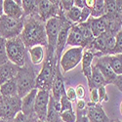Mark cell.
<instances>
[{
    "instance_id": "7a4b0ae2",
    "label": "cell",
    "mask_w": 122,
    "mask_h": 122,
    "mask_svg": "<svg viewBox=\"0 0 122 122\" xmlns=\"http://www.w3.org/2000/svg\"><path fill=\"white\" fill-rule=\"evenodd\" d=\"M58 63L59 62L56 57V53L47 50L41 70L35 79V89L51 92Z\"/></svg>"
},
{
    "instance_id": "681fc988",
    "label": "cell",
    "mask_w": 122,
    "mask_h": 122,
    "mask_svg": "<svg viewBox=\"0 0 122 122\" xmlns=\"http://www.w3.org/2000/svg\"><path fill=\"white\" fill-rule=\"evenodd\" d=\"M35 122H46V121H42V120H39V119H36Z\"/></svg>"
},
{
    "instance_id": "4dcf8cb0",
    "label": "cell",
    "mask_w": 122,
    "mask_h": 122,
    "mask_svg": "<svg viewBox=\"0 0 122 122\" xmlns=\"http://www.w3.org/2000/svg\"><path fill=\"white\" fill-rule=\"evenodd\" d=\"M9 62L6 51V39L0 37V66Z\"/></svg>"
},
{
    "instance_id": "816d5d0a",
    "label": "cell",
    "mask_w": 122,
    "mask_h": 122,
    "mask_svg": "<svg viewBox=\"0 0 122 122\" xmlns=\"http://www.w3.org/2000/svg\"><path fill=\"white\" fill-rule=\"evenodd\" d=\"M56 122H63V121H62V120H61V119H60V120H58V121H56Z\"/></svg>"
},
{
    "instance_id": "8fae6325",
    "label": "cell",
    "mask_w": 122,
    "mask_h": 122,
    "mask_svg": "<svg viewBox=\"0 0 122 122\" xmlns=\"http://www.w3.org/2000/svg\"><path fill=\"white\" fill-rule=\"evenodd\" d=\"M50 96H51L50 91H44V90L37 91L35 104H34V114L36 118L39 120L46 121Z\"/></svg>"
},
{
    "instance_id": "d4e9b609",
    "label": "cell",
    "mask_w": 122,
    "mask_h": 122,
    "mask_svg": "<svg viewBox=\"0 0 122 122\" xmlns=\"http://www.w3.org/2000/svg\"><path fill=\"white\" fill-rule=\"evenodd\" d=\"M39 0H22L25 17H39Z\"/></svg>"
},
{
    "instance_id": "74e56055",
    "label": "cell",
    "mask_w": 122,
    "mask_h": 122,
    "mask_svg": "<svg viewBox=\"0 0 122 122\" xmlns=\"http://www.w3.org/2000/svg\"><path fill=\"white\" fill-rule=\"evenodd\" d=\"M74 89H75V93H76V98L78 100H84L85 95H86V90H85L84 85L78 84Z\"/></svg>"
},
{
    "instance_id": "11a10c76",
    "label": "cell",
    "mask_w": 122,
    "mask_h": 122,
    "mask_svg": "<svg viewBox=\"0 0 122 122\" xmlns=\"http://www.w3.org/2000/svg\"><path fill=\"white\" fill-rule=\"evenodd\" d=\"M0 97H1V95H0Z\"/></svg>"
},
{
    "instance_id": "f907efd6",
    "label": "cell",
    "mask_w": 122,
    "mask_h": 122,
    "mask_svg": "<svg viewBox=\"0 0 122 122\" xmlns=\"http://www.w3.org/2000/svg\"><path fill=\"white\" fill-rule=\"evenodd\" d=\"M113 122H122V121H120V120H118V119H114Z\"/></svg>"
},
{
    "instance_id": "f6af8a7d",
    "label": "cell",
    "mask_w": 122,
    "mask_h": 122,
    "mask_svg": "<svg viewBox=\"0 0 122 122\" xmlns=\"http://www.w3.org/2000/svg\"><path fill=\"white\" fill-rule=\"evenodd\" d=\"M73 6L77 7L79 9H83L86 7L85 5V0H73Z\"/></svg>"
},
{
    "instance_id": "d6a6232c",
    "label": "cell",
    "mask_w": 122,
    "mask_h": 122,
    "mask_svg": "<svg viewBox=\"0 0 122 122\" xmlns=\"http://www.w3.org/2000/svg\"><path fill=\"white\" fill-rule=\"evenodd\" d=\"M122 54V29L115 35V45L111 52V55Z\"/></svg>"
},
{
    "instance_id": "f5cc1de1",
    "label": "cell",
    "mask_w": 122,
    "mask_h": 122,
    "mask_svg": "<svg viewBox=\"0 0 122 122\" xmlns=\"http://www.w3.org/2000/svg\"><path fill=\"white\" fill-rule=\"evenodd\" d=\"M0 122H4V120H2V119H0Z\"/></svg>"
},
{
    "instance_id": "9c48e42d",
    "label": "cell",
    "mask_w": 122,
    "mask_h": 122,
    "mask_svg": "<svg viewBox=\"0 0 122 122\" xmlns=\"http://www.w3.org/2000/svg\"><path fill=\"white\" fill-rule=\"evenodd\" d=\"M65 16V13H62L59 17L50 19L45 24L46 35H47V50L52 52L56 51L57 39L60 32L61 24H62V18Z\"/></svg>"
},
{
    "instance_id": "ac0fdd59",
    "label": "cell",
    "mask_w": 122,
    "mask_h": 122,
    "mask_svg": "<svg viewBox=\"0 0 122 122\" xmlns=\"http://www.w3.org/2000/svg\"><path fill=\"white\" fill-rule=\"evenodd\" d=\"M66 45L70 47H81L84 49V39L78 25H73L69 29Z\"/></svg>"
},
{
    "instance_id": "ba28073f",
    "label": "cell",
    "mask_w": 122,
    "mask_h": 122,
    "mask_svg": "<svg viewBox=\"0 0 122 122\" xmlns=\"http://www.w3.org/2000/svg\"><path fill=\"white\" fill-rule=\"evenodd\" d=\"M84 49L81 47H70L65 53H63L60 59V66L63 73H66L75 68L82 60Z\"/></svg>"
},
{
    "instance_id": "9a60e30c",
    "label": "cell",
    "mask_w": 122,
    "mask_h": 122,
    "mask_svg": "<svg viewBox=\"0 0 122 122\" xmlns=\"http://www.w3.org/2000/svg\"><path fill=\"white\" fill-rule=\"evenodd\" d=\"M94 66L100 70L101 73L103 74V76H104V78L107 81V84H113V82L115 81L117 75L113 72V70L111 69V67L109 66L107 56L96 58Z\"/></svg>"
},
{
    "instance_id": "db71d44e",
    "label": "cell",
    "mask_w": 122,
    "mask_h": 122,
    "mask_svg": "<svg viewBox=\"0 0 122 122\" xmlns=\"http://www.w3.org/2000/svg\"><path fill=\"white\" fill-rule=\"evenodd\" d=\"M4 122H7V121H4Z\"/></svg>"
},
{
    "instance_id": "7bdbcfd3",
    "label": "cell",
    "mask_w": 122,
    "mask_h": 122,
    "mask_svg": "<svg viewBox=\"0 0 122 122\" xmlns=\"http://www.w3.org/2000/svg\"><path fill=\"white\" fill-rule=\"evenodd\" d=\"M113 85H115L117 87V89L122 93V75H118L115 79V81L113 82Z\"/></svg>"
},
{
    "instance_id": "7dc6e473",
    "label": "cell",
    "mask_w": 122,
    "mask_h": 122,
    "mask_svg": "<svg viewBox=\"0 0 122 122\" xmlns=\"http://www.w3.org/2000/svg\"><path fill=\"white\" fill-rule=\"evenodd\" d=\"M4 15V12H3V1L0 0V18Z\"/></svg>"
},
{
    "instance_id": "8992f818",
    "label": "cell",
    "mask_w": 122,
    "mask_h": 122,
    "mask_svg": "<svg viewBox=\"0 0 122 122\" xmlns=\"http://www.w3.org/2000/svg\"><path fill=\"white\" fill-rule=\"evenodd\" d=\"M24 22L25 18L13 19L3 15L0 18V37L9 40L20 36L24 28Z\"/></svg>"
},
{
    "instance_id": "8d00e7d4",
    "label": "cell",
    "mask_w": 122,
    "mask_h": 122,
    "mask_svg": "<svg viewBox=\"0 0 122 122\" xmlns=\"http://www.w3.org/2000/svg\"><path fill=\"white\" fill-rule=\"evenodd\" d=\"M76 120L75 122H89L87 118V110L86 108L83 110H76Z\"/></svg>"
},
{
    "instance_id": "d6986e66",
    "label": "cell",
    "mask_w": 122,
    "mask_h": 122,
    "mask_svg": "<svg viewBox=\"0 0 122 122\" xmlns=\"http://www.w3.org/2000/svg\"><path fill=\"white\" fill-rule=\"evenodd\" d=\"M19 66L9 61L8 63L0 66V85L16 77Z\"/></svg>"
},
{
    "instance_id": "5bb4252c",
    "label": "cell",
    "mask_w": 122,
    "mask_h": 122,
    "mask_svg": "<svg viewBox=\"0 0 122 122\" xmlns=\"http://www.w3.org/2000/svg\"><path fill=\"white\" fill-rule=\"evenodd\" d=\"M51 96H52L56 101L60 102L61 98L66 95V88H65V78L61 69L60 64L58 63L56 67V74L53 80L52 88H51Z\"/></svg>"
},
{
    "instance_id": "7402d4cb",
    "label": "cell",
    "mask_w": 122,
    "mask_h": 122,
    "mask_svg": "<svg viewBox=\"0 0 122 122\" xmlns=\"http://www.w3.org/2000/svg\"><path fill=\"white\" fill-rule=\"evenodd\" d=\"M60 113H61V105L60 102L56 101L52 96H50L48 111H47V117L46 122H56L60 120Z\"/></svg>"
},
{
    "instance_id": "4fadbf2b",
    "label": "cell",
    "mask_w": 122,
    "mask_h": 122,
    "mask_svg": "<svg viewBox=\"0 0 122 122\" xmlns=\"http://www.w3.org/2000/svg\"><path fill=\"white\" fill-rule=\"evenodd\" d=\"M87 118L89 122H113L114 119L109 118L102 106V104L87 103Z\"/></svg>"
},
{
    "instance_id": "30bf717a",
    "label": "cell",
    "mask_w": 122,
    "mask_h": 122,
    "mask_svg": "<svg viewBox=\"0 0 122 122\" xmlns=\"http://www.w3.org/2000/svg\"><path fill=\"white\" fill-rule=\"evenodd\" d=\"M39 18L46 23L48 20L59 17L64 11L61 8L59 0H39Z\"/></svg>"
},
{
    "instance_id": "4316f807",
    "label": "cell",
    "mask_w": 122,
    "mask_h": 122,
    "mask_svg": "<svg viewBox=\"0 0 122 122\" xmlns=\"http://www.w3.org/2000/svg\"><path fill=\"white\" fill-rule=\"evenodd\" d=\"M107 59L109 66L113 72L118 76L122 75V54L118 55H107Z\"/></svg>"
},
{
    "instance_id": "ee69618b",
    "label": "cell",
    "mask_w": 122,
    "mask_h": 122,
    "mask_svg": "<svg viewBox=\"0 0 122 122\" xmlns=\"http://www.w3.org/2000/svg\"><path fill=\"white\" fill-rule=\"evenodd\" d=\"M86 105H87V103L84 100H78L77 103H76L77 110H83V109H85L86 108Z\"/></svg>"
},
{
    "instance_id": "603a6c76",
    "label": "cell",
    "mask_w": 122,
    "mask_h": 122,
    "mask_svg": "<svg viewBox=\"0 0 122 122\" xmlns=\"http://www.w3.org/2000/svg\"><path fill=\"white\" fill-rule=\"evenodd\" d=\"M27 53L29 54V61L30 63L34 66L41 65L44 62L45 59V51L44 47L41 45H36L27 50Z\"/></svg>"
},
{
    "instance_id": "484cf974",
    "label": "cell",
    "mask_w": 122,
    "mask_h": 122,
    "mask_svg": "<svg viewBox=\"0 0 122 122\" xmlns=\"http://www.w3.org/2000/svg\"><path fill=\"white\" fill-rule=\"evenodd\" d=\"M0 95L2 97H15L18 96L17 80L16 77L7 81V82L0 85Z\"/></svg>"
},
{
    "instance_id": "2e32d148",
    "label": "cell",
    "mask_w": 122,
    "mask_h": 122,
    "mask_svg": "<svg viewBox=\"0 0 122 122\" xmlns=\"http://www.w3.org/2000/svg\"><path fill=\"white\" fill-rule=\"evenodd\" d=\"M4 15L13 19L25 18L22 8V0H4L3 1Z\"/></svg>"
},
{
    "instance_id": "7c38bea8",
    "label": "cell",
    "mask_w": 122,
    "mask_h": 122,
    "mask_svg": "<svg viewBox=\"0 0 122 122\" xmlns=\"http://www.w3.org/2000/svg\"><path fill=\"white\" fill-rule=\"evenodd\" d=\"M72 25H73V24H71L68 20H66V18L65 16L62 18V24H61V28H60V32L58 35L57 44H56V51H55L58 62H60V59L63 55V51L66 45L69 29Z\"/></svg>"
},
{
    "instance_id": "f546056e",
    "label": "cell",
    "mask_w": 122,
    "mask_h": 122,
    "mask_svg": "<svg viewBox=\"0 0 122 122\" xmlns=\"http://www.w3.org/2000/svg\"><path fill=\"white\" fill-rule=\"evenodd\" d=\"M114 17L117 16V7H116V0H105V15Z\"/></svg>"
},
{
    "instance_id": "e0dca14e",
    "label": "cell",
    "mask_w": 122,
    "mask_h": 122,
    "mask_svg": "<svg viewBox=\"0 0 122 122\" xmlns=\"http://www.w3.org/2000/svg\"><path fill=\"white\" fill-rule=\"evenodd\" d=\"M37 89H33L30 91L28 94H26L24 98H22V112L25 115L32 116L34 114V104L35 99L37 95Z\"/></svg>"
},
{
    "instance_id": "52a82bcc",
    "label": "cell",
    "mask_w": 122,
    "mask_h": 122,
    "mask_svg": "<svg viewBox=\"0 0 122 122\" xmlns=\"http://www.w3.org/2000/svg\"><path fill=\"white\" fill-rule=\"evenodd\" d=\"M22 110V99L15 97H0V119L12 122Z\"/></svg>"
},
{
    "instance_id": "277c9868",
    "label": "cell",
    "mask_w": 122,
    "mask_h": 122,
    "mask_svg": "<svg viewBox=\"0 0 122 122\" xmlns=\"http://www.w3.org/2000/svg\"><path fill=\"white\" fill-rule=\"evenodd\" d=\"M6 51L9 61L19 67L24 66L29 61L27 59V49L20 36L6 40Z\"/></svg>"
},
{
    "instance_id": "e575fe53",
    "label": "cell",
    "mask_w": 122,
    "mask_h": 122,
    "mask_svg": "<svg viewBox=\"0 0 122 122\" xmlns=\"http://www.w3.org/2000/svg\"><path fill=\"white\" fill-rule=\"evenodd\" d=\"M60 105H61V112H63V111H66V110H71L73 109L72 107V103L70 102L66 96H63L60 100Z\"/></svg>"
},
{
    "instance_id": "c3c4849f",
    "label": "cell",
    "mask_w": 122,
    "mask_h": 122,
    "mask_svg": "<svg viewBox=\"0 0 122 122\" xmlns=\"http://www.w3.org/2000/svg\"><path fill=\"white\" fill-rule=\"evenodd\" d=\"M119 110H120V113H121V115H122V102H121V104H120V106H119Z\"/></svg>"
},
{
    "instance_id": "6da1fadb",
    "label": "cell",
    "mask_w": 122,
    "mask_h": 122,
    "mask_svg": "<svg viewBox=\"0 0 122 122\" xmlns=\"http://www.w3.org/2000/svg\"><path fill=\"white\" fill-rule=\"evenodd\" d=\"M45 24L39 17H25L24 28L20 37L27 50L36 45L47 47Z\"/></svg>"
},
{
    "instance_id": "cb8c5ba5",
    "label": "cell",
    "mask_w": 122,
    "mask_h": 122,
    "mask_svg": "<svg viewBox=\"0 0 122 122\" xmlns=\"http://www.w3.org/2000/svg\"><path fill=\"white\" fill-rule=\"evenodd\" d=\"M95 57L91 51L84 50L83 55H82V60H81V64H82V72L83 75L86 77L87 81L91 77V73H92V66H93V61Z\"/></svg>"
},
{
    "instance_id": "44dd1931",
    "label": "cell",
    "mask_w": 122,
    "mask_h": 122,
    "mask_svg": "<svg viewBox=\"0 0 122 122\" xmlns=\"http://www.w3.org/2000/svg\"><path fill=\"white\" fill-rule=\"evenodd\" d=\"M87 82H88L89 90L98 89L99 87H102V86L106 87L107 85V81L105 80L103 74L101 73V71L94 65L92 66V73H91V77H90V79L87 81Z\"/></svg>"
},
{
    "instance_id": "83f0119b",
    "label": "cell",
    "mask_w": 122,
    "mask_h": 122,
    "mask_svg": "<svg viewBox=\"0 0 122 122\" xmlns=\"http://www.w3.org/2000/svg\"><path fill=\"white\" fill-rule=\"evenodd\" d=\"M81 11H82V9H79V8L73 6L68 12L65 13V17L66 18V20H68V21L71 24H73V25L80 24Z\"/></svg>"
},
{
    "instance_id": "1f68e13d",
    "label": "cell",
    "mask_w": 122,
    "mask_h": 122,
    "mask_svg": "<svg viewBox=\"0 0 122 122\" xmlns=\"http://www.w3.org/2000/svg\"><path fill=\"white\" fill-rule=\"evenodd\" d=\"M60 118L63 122H75L76 120V113L73 109L66 110L60 113Z\"/></svg>"
},
{
    "instance_id": "bcb514c9",
    "label": "cell",
    "mask_w": 122,
    "mask_h": 122,
    "mask_svg": "<svg viewBox=\"0 0 122 122\" xmlns=\"http://www.w3.org/2000/svg\"><path fill=\"white\" fill-rule=\"evenodd\" d=\"M85 5L87 8H89L91 10L95 5V0H85Z\"/></svg>"
},
{
    "instance_id": "60d3db41",
    "label": "cell",
    "mask_w": 122,
    "mask_h": 122,
    "mask_svg": "<svg viewBox=\"0 0 122 122\" xmlns=\"http://www.w3.org/2000/svg\"><path fill=\"white\" fill-rule=\"evenodd\" d=\"M90 91V103L93 104H100L99 101V94H98V89H91Z\"/></svg>"
},
{
    "instance_id": "d590c367",
    "label": "cell",
    "mask_w": 122,
    "mask_h": 122,
    "mask_svg": "<svg viewBox=\"0 0 122 122\" xmlns=\"http://www.w3.org/2000/svg\"><path fill=\"white\" fill-rule=\"evenodd\" d=\"M98 94H99V101L100 104L104 103V102H108V96L107 93V90L105 86H102L98 88Z\"/></svg>"
},
{
    "instance_id": "3957f363",
    "label": "cell",
    "mask_w": 122,
    "mask_h": 122,
    "mask_svg": "<svg viewBox=\"0 0 122 122\" xmlns=\"http://www.w3.org/2000/svg\"><path fill=\"white\" fill-rule=\"evenodd\" d=\"M35 69L32 65H30V61L22 67H19L18 73L16 75L18 96L20 98H24L30 91L35 89Z\"/></svg>"
},
{
    "instance_id": "ab89813d",
    "label": "cell",
    "mask_w": 122,
    "mask_h": 122,
    "mask_svg": "<svg viewBox=\"0 0 122 122\" xmlns=\"http://www.w3.org/2000/svg\"><path fill=\"white\" fill-rule=\"evenodd\" d=\"M66 98L73 103V102H76L77 98H76V93H75V89L73 87H68L67 89H66Z\"/></svg>"
},
{
    "instance_id": "836d02e7",
    "label": "cell",
    "mask_w": 122,
    "mask_h": 122,
    "mask_svg": "<svg viewBox=\"0 0 122 122\" xmlns=\"http://www.w3.org/2000/svg\"><path fill=\"white\" fill-rule=\"evenodd\" d=\"M36 116L35 115H32V116H27V115H25L22 111L17 114V116L13 119L12 122H35L36 120Z\"/></svg>"
},
{
    "instance_id": "f35d334b",
    "label": "cell",
    "mask_w": 122,
    "mask_h": 122,
    "mask_svg": "<svg viewBox=\"0 0 122 122\" xmlns=\"http://www.w3.org/2000/svg\"><path fill=\"white\" fill-rule=\"evenodd\" d=\"M60 5L64 13H66L73 7V0H62L60 1Z\"/></svg>"
},
{
    "instance_id": "ffe728a7",
    "label": "cell",
    "mask_w": 122,
    "mask_h": 122,
    "mask_svg": "<svg viewBox=\"0 0 122 122\" xmlns=\"http://www.w3.org/2000/svg\"><path fill=\"white\" fill-rule=\"evenodd\" d=\"M87 23L90 26V29L92 31V34L94 37H98L102 33L107 31V22L104 19V17L97 18V19L90 17L88 19Z\"/></svg>"
},
{
    "instance_id": "b9f144b4",
    "label": "cell",
    "mask_w": 122,
    "mask_h": 122,
    "mask_svg": "<svg viewBox=\"0 0 122 122\" xmlns=\"http://www.w3.org/2000/svg\"><path fill=\"white\" fill-rule=\"evenodd\" d=\"M116 7H117V17L122 23V0H117Z\"/></svg>"
},
{
    "instance_id": "5b68a950",
    "label": "cell",
    "mask_w": 122,
    "mask_h": 122,
    "mask_svg": "<svg viewBox=\"0 0 122 122\" xmlns=\"http://www.w3.org/2000/svg\"><path fill=\"white\" fill-rule=\"evenodd\" d=\"M115 45V36L108 32H104L94 40L86 49L93 53L95 58L103 57L107 55H111V52Z\"/></svg>"
},
{
    "instance_id": "f1b7e54d",
    "label": "cell",
    "mask_w": 122,
    "mask_h": 122,
    "mask_svg": "<svg viewBox=\"0 0 122 122\" xmlns=\"http://www.w3.org/2000/svg\"><path fill=\"white\" fill-rule=\"evenodd\" d=\"M105 15V0H95V5L91 9V18H101Z\"/></svg>"
}]
</instances>
